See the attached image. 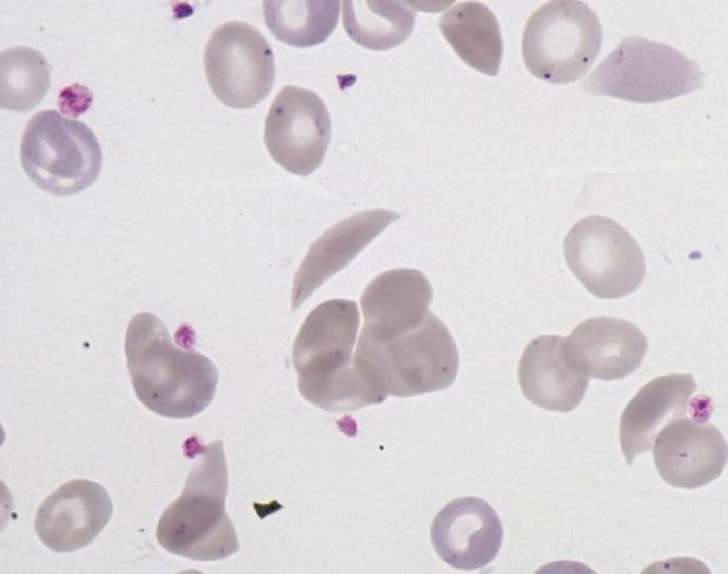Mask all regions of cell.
I'll use <instances>...</instances> for the list:
<instances>
[{
	"label": "cell",
	"mask_w": 728,
	"mask_h": 574,
	"mask_svg": "<svg viewBox=\"0 0 728 574\" xmlns=\"http://www.w3.org/2000/svg\"><path fill=\"white\" fill-rule=\"evenodd\" d=\"M439 29L457 55L480 72L496 76L503 56V40L493 13L477 1L461 2L441 17Z\"/></svg>",
	"instance_id": "19"
},
{
	"label": "cell",
	"mask_w": 728,
	"mask_h": 574,
	"mask_svg": "<svg viewBox=\"0 0 728 574\" xmlns=\"http://www.w3.org/2000/svg\"><path fill=\"white\" fill-rule=\"evenodd\" d=\"M407 1L345 0L343 25L348 36L367 49L385 50L405 42L413 31L416 11Z\"/></svg>",
	"instance_id": "20"
},
{
	"label": "cell",
	"mask_w": 728,
	"mask_h": 574,
	"mask_svg": "<svg viewBox=\"0 0 728 574\" xmlns=\"http://www.w3.org/2000/svg\"><path fill=\"white\" fill-rule=\"evenodd\" d=\"M359 324L355 301L328 300L309 313L295 339L292 361L299 392L326 411L378 404L354 362Z\"/></svg>",
	"instance_id": "2"
},
{
	"label": "cell",
	"mask_w": 728,
	"mask_h": 574,
	"mask_svg": "<svg viewBox=\"0 0 728 574\" xmlns=\"http://www.w3.org/2000/svg\"><path fill=\"white\" fill-rule=\"evenodd\" d=\"M183 490L162 513L156 528L159 544L191 560L213 561L239 549L225 509L228 472L220 440L202 448Z\"/></svg>",
	"instance_id": "3"
},
{
	"label": "cell",
	"mask_w": 728,
	"mask_h": 574,
	"mask_svg": "<svg viewBox=\"0 0 728 574\" xmlns=\"http://www.w3.org/2000/svg\"><path fill=\"white\" fill-rule=\"evenodd\" d=\"M263 12L267 26L278 40L304 48L323 43L333 33L339 20L340 1H264Z\"/></svg>",
	"instance_id": "21"
},
{
	"label": "cell",
	"mask_w": 728,
	"mask_h": 574,
	"mask_svg": "<svg viewBox=\"0 0 728 574\" xmlns=\"http://www.w3.org/2000/svg\"><path fill=\"white\" fill-rule=\"evenodd\" d=\"M51 67L41 53L18 46L0 54V107L24 112L36 107L50 85Z\"/></svg>",
	"instance_id": "22"
},
{
	"label": "cell",
	"mask_w": 728,
	"mask_h": 574,
	"mask_svg": "<svg viewBox=\"0 0 728 574\" xmlns=\"http://www.w3.org/2000/svg\"><path fill=\"white\" fill-rule=\"evenodd\" d=\"M331 136L330 114L316 92L294 85L278 92L264 134L266 148L277 164L295 175L311 174L323 163Z\"/></svg>",
	"instance_id": "10"
},
{
	"label": "cell",
	"mask_w": 728,
	"mask_h": 574,
	"mask_svg": "<svg viewBox=\"0 0 728 574\" xmlns=\"http://www.w3.org/2000/svg\"><path fill=\"white\" fill-rule=\"evenodd\" d=\"M704 73L675 48L643 37L623 38L584 81L585 90L641 104H651L700 89Z\"/></svg>",
	"instance_id": "5"
},
{
	"label": "cell",
	"mask_w": 728,
	"mask_h": 574,
	"mask_svg": "<svg viewBox=\"0 0 728 574\" xmlns=\"http://www.w3.org/2000/svg\"><path fill=\"white\" fill-rule=\"evenodd\" d=\"M21 162L31 180L58 196L91 186L102 163L100 145L85 123L46 109L28 122L21 143Z\"/></svg>",
	"instance_id": "6"
},
{
	"label": "cell",
	"mask_w": 728,
	"mask_h": 574,
	"mask_svg": "<svg viewBox=\"0 0 728 574\" xmlns=\"http://www.w3.org/2000/svg\"><path fill=\"white\" fill-rule=\"evenodd\" d=\"M400 217L397 212L385 209L365 210L326 230L311 245L295 275L293 309L299 308L331 276L346 267Z\"/></svg>",
	"instance_id": "16"
},
{
	"label": "cell",
	"mask_w": 728,
	"mask_h": 574,
	"mask_svg": "<svg viewBox=\"0 0 728 574\" xmlns=\"http://www.w3.org/2000/svg\"><path fill=\"white\" fill-rule=\"evenodd\" d=\"M525 397L548 411L569 412L582 401L589 378L569 359L564 337L540 335L525 347L518 367Z\"/></svg>",
	"instance_id": "18"
},
{
	"label": "cell",
	"mask_w": 728,
	"mask_h": 574,
	"mask_svg": "<svg viewBox=\"0 0 728 574\" xmlns=\"http://www.w3.org/2000/svg\"><path fill=\"white\" fill-rule=\"evenodd\" d=\"M696 383L690 374L657 377L641 387L623 411L620 443L628 465L636 455L650 450L668 424L698 409L706 396L691 399Z\"/></svg>",
	"instance_id": "15"
},
{
	"label": "cell",
	"mask_w": 728,
	"mask_h": 574,
	"mask_svg": "<svg viewBox=\"0 0 728 574\" xmlns=\"http://www.w3.org/2000/svg\"><path fill=\"white\" fill-rule=\"evenodd\" d=\"M568 267L595 297L626 296L641 284L646 261L636 239L616 221L590 215L577 222L564 240Z\"/></svg>",
	"instance_id": "8"
},
{
	"label": "cell",
	"mask_w": 728,
	"mask_h": 574,
	"mask_svg": "<svg viewBox=\"0 0 728 574\" xmlns=\"http://www.w3.org/2000/svg\"><path fill=\"white\" fill-rule=\"evenodd\" d=\"M204 67L215 96L234 109L256 106L274 85L271 46L257 28L242 21L226 22L213 32L205 49Z\"/></svg>",
	"instance_id": "9"
},
{
	"label": "cell",
	"mask_w": 728,
	"mask_h": 574,
	"mask_svg": "<svg viewBox=\"0 0 728 574\" xmlns=\"http://www.w3.org/2000/svg\"><path fill=\"white\" fill-rule=\"evenodd\" d=\"M191 330L175 344L164 323L143 312L130 320L124 349L132 386L139 400L164 417L188 418L204 411L218 381L215 365L192 347Z\"/></svg>",
	"instance_id": "1"
},
{
	"label": "cell",
	"mask_w": 728,
	"mask_h": 574,
	"mask_svg": "<svg viewBox=\"0 0 728 574\" xmlns=\"http://www.w3.org/2000/svg\"><path fill=\"white\" fill-rule=\"evenodd\" d=\"M603 34L596 13L580 1H550L525 26L522 53L525 66L551 84L578 80L598 56Z\"/></svg>",
	"instance_id": "7"
},
{
	"label": "cell",
	"mask_w": 728,
	"mask_h": 574,
	"mask_svg": "<svg viewBox=\"0 0 728 574\" xmlns=\"http://www.w3.org/2000/svg\"><path fill=\"white\" fill-rule=\"evenodd\" d=\"M112 503L101 484L75 480L61 485L38 508L35 529L41 542L57 552L90 544L112 514Z\"/></svg>",
	"instance_id": "12"
},
{
	"label": "cell",
	"mask_w": 728,
	"mask_h": 574,
	"mask_svg": "<svg viewBox=\"0 0 728 574\" xmlns=\"http://www.w3.org/2000/svg\"><path fill=\"white\" fill-rule=\"evenodd\" d=\"M711 412L698 411L673 421L657 435L653 448L656 469L669 484L685 489L717 479L727 460V445L707 421Z\"/></svg>",
	"instance_id": "11"
},
{
	"label": "cell",
	"mask_w": 728,
	"mask_h": 574,
	"mask_svg": "<svg viewBox=\"0 0 728 574\" xmlns=\"http://www.w3.org/2000/svg\"><path fill=\"white\" fill-rule=\"evenodd\" d=\"M432 298V285L421 271H385L371 281L361 296L364 324L360 334L382 340L411 330L424 320Z\"/></svg>",
	"instance_id": "17"
},
{
	"label": "cell",
	"mask_w": 728,
	"mask_h": 574,
	"mask_svg": "<svg viewBox=\"0 0 728 574\" xmlns=\"http://www.w3.org/2000/svg\"><path fill=\"white\" fill-rule=\"evenodd\" d=\"M354 361L384 401L446 389L456 377L459 357L446 326L429 310L419 325L395 337L375 340L360 334Z\"/></svg>",
	"instance_id": "4"
},
{
	"label": "cell",
	"mask_w": 728,
	"mask_h": 574,
	"mask_svg": "<svg viewBox=\"0 0 728 574\" xmlns=\"http://www.w3.org/2000/svg\"><path fill=\"white\" fill-rule=\"evenodd\" d=\"M503 531L496 511L474 497L456 499L434 517L431 539L439 556L450 566L464 570L482 568L498 555Z\"/></svg>",
	"instance_id": "13"
},
{
	"label": "cell",
	"mask_w": 728,
	"mask_h": 574,
	"mask_svg": "<svg viewBox=\"0 0 728 574\" xmlns=\"http://www.w3.org/2000/svg\"><path fill=\"white\" fill-rule=\"evenodd\" d=\"M573 364L588 377L601 380L625 378L637 369L648 350V341L633 323L599 316L579 323L564 337Z\"/></svg>",
	"instance_id": "14"
}]
</instances>
